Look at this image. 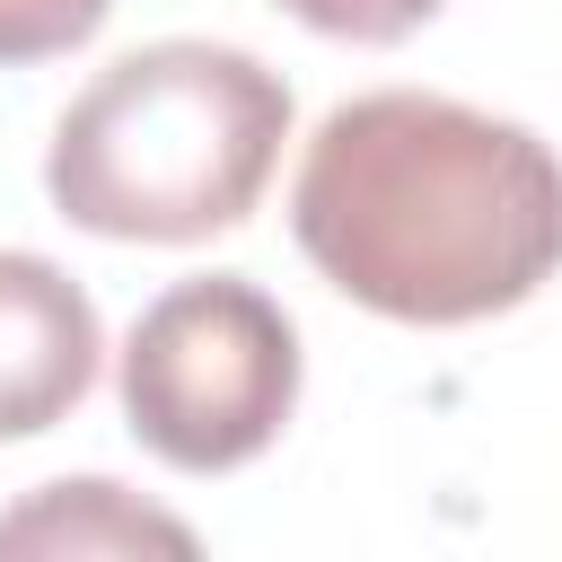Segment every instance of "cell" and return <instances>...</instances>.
Here are the masks:
<instances>
[{"mask_svg": "<svg viewBox=\"0 0 562 562\" xmlns=\"http://www.w3.org/2000/svg\"><path fill=\"white\" fill-rule=\"evenodd\" d=\"M290 228L342 299L395 325H474L562 272V158L509 114L378 88L316 123Z\"/></svg>", "mask_w": 562, "mask_h": 562, "instance_id": "cell-1", "label": "cell"}, {"mask_svg": "<svg viewBox=\"0 0 562 562\" xmlns=\"http://www.w3.org/2000/svg\"><path fill=\"white\" fill-rule=\"evenodd\" d=\"M290 140V88L237 44L167 35L105 61L44 149V193L70 228L123 246H193L237 228Z\"/></svg>", "mask_w": 562, "mask_h": 562, "instance_id": "cell-2", "label": "cell"}, {"mask_svg": "<svg viewBox=\"0 0 562 562\" xmlns=\"http://www.w3.org/2000/svg\"><path fill=\"white\" fill-rule=\"evenodd\" d=\"M299 413V325L246 272L176 281L123 342V422L176 474H228Z\"/></svg>", "mask_w": 562, "mask_h": 562, "instance_id": "cell-3", "label": "cell"}, {"mask_svg": "<svg viewBox=\"0 0 562 562\" xmlns=\"http://www.w3.org/2000/svg\"><path fill=\"white\" fill-rule=\"evenodd\" d=\"M105 334L88 290L44 255H0V439H35L97 386Z\"/></svg>", "mask_w": 562, "mask_h": 562, "instance_id": "cell-4", "label": "cell"}, {"mask_svg": "<svg viewBox=\"0 0 562 562\" xmlns=\"http://www.w3.org/2000/svg\"><path fill=\"white\" fill-rule=\"evenodd\" d=\"M0 553H193V527L132 501L105 474H79V483H44L35 501H18L0 518Z\"/></svg>", "mask_w": 562, "mask_h": 562, "instance_id": "cell-5", "label": "cell"}, {"mask_svg": "<svg viewBox=\"0 0 562 562\" xmlns=\"http://www.w3.org/2000/svg\"><path fill=\"white\" fill-rule=\"evenodd\" d=\"M114 0H0V70L18 61H53L70 44H88L105 26Z\"/></svg>", "mask_w": 562, "mask_h": 562, "instance_id": "cell-6", "label": "cell"}, {"mask_svg": "<svg viewBox=\"0 0 562 562\" xmlns=\"http://www.w3.org/2000/svg\"><path fill=\"white\" fill-rule=\"evenodd\" d=\"M281 9L299 26H316V35H342V44H395L422 18H439L448 0H281Z\"/></svg>", "mask_w": 562, "mask_h": 562, "instance_id": "cell-7", "label": "cell"}]
</instances>
